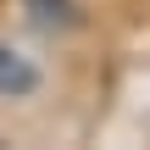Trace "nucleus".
<instances>
[{"label":"nucleus","mask_w":150,"mask_h":150,"mask_svg":"<svg viewBox=\"0 0 150 150\" xmlns=\"http://www.w3.org/2000/svg\"><path fill=\"white\" fill-rule=\"evenodd\" d=\"M33 89H39V67H33L28 56H17L11 45H0V95L22 100V95H33Z\"/></svg>","instance_id":"obj_1"},{"label":"nucleus","mask_w":150,"mask_h":150,"mask_svg":"<svg viewBox=\"0 0 150 150\" xmlns=\"http://www.w3.org/2000/svg\"><path fill=\"white\" fill-rule=\"evenodd\" d=\"M28 6H33V17H39L45 28H72V22H78L72 0H28Z\"/></svg>","instance_id":"obj_2"}]
</instances>
